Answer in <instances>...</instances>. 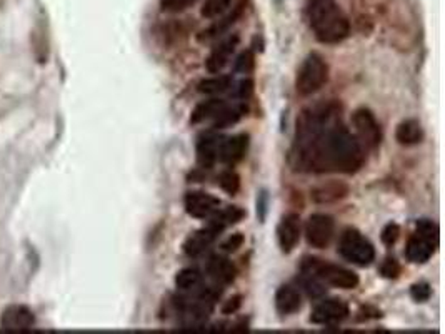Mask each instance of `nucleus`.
Returning <instances> with one entry per match:
<instances>
[{"label":"nucleus","instance_id":"nucleus-32","mask_svg":"<svg viewBox=\"0 0 445 334\" xmlns=\"http://www.w3.org/2000/svg\"><path fill=\"white\" fill-rule=\"evenodd\" d=\"M410 298L415 303H427L432 298V288L429 283H415L410 286Z\"/></svg>","mask_w":445,"mask_h":334},{"label":"nucleus","instance_id":"nucleus-3","mask_svg":"<svg viewBox=\"0 0 445 334\" xmlns=\"http://www.w3.org/2000/svg\"><path fill=\"white\" fill-rule=\"evenodd\" d=\"M300 273L319 279L322 284L339 289H355L360 279L354 271L342 268L339 264L329 263L315 256H305L300 263Z\"/></svg>","mask_w":445,"mask_h":334},{"label":"nucleus","instance_id":"nucleus-2","mask_svg":"<svg viewBox=\"0 0 445 334\" xmlns=\"http://www.w3.org/2000/svg\"><path fill=\"white\" fill-rule=\"evenodd\" d=\"M307 21L317 41L325 46H335L350 36V21L334 0L309 2Z\"/></svg>","mask_w":445,"mask_h":334},{"label":"nucleus","instance_id":"nucleus-16","mask_svg":"<svg viewBox=\"0 0 445 334\" xmlns=\"http://www.w3.org/2000/svg\"><path fill=\"white\" fill-rule=\"evenodd\" d=\"M205 271L219 286L232 284L237 278V268L232 261L220 254L210 256L207 264H205Z\"/></svg>","mask_w":445,"mask_h":334},{"label":"nucleus","instance_id":"nucleus-27","mask_svg":"<svg viewBox=\"0 0 445 334\" xmlns=\"http://www.w3.org/2000/svg\"><path fill=\"white\" fill-rule=\"evenodd\" d=\"M219 186L229 196H236L241 191V176L234 169H226V171L220 172Z\"/></svg>","mask_w":445,"mask_h":334},{"label":"nucleus","instance_id":"nucleus-26","mask_svg":"<svg viewBox=\"0 0 445 334\" xmlns=\"http://www.w3.org/2000/svg\"><path fill=\"white\" fill-rule=\"evenodd\" d=\"M247 113V108L244 104H237V105H227L226 109L220 113L217 118L214 119V127L215 129H226L229 125L237 124L244 115Z\"/></svg>","mask_w":445,"mask_h":334},{"label":"nucleus","instance_id":"nucleus-35","mask_svg":"<svg viewBox=\"0 0 445 334\" xmlns=\"http://www.w3.org/2000/svg\"><path fill=\"white\" fill-rule=\"evenodd\" d=\"M244 243H246V236H244L242 232H234V234H231L226 241H224L222 249L226 251V253H237V251L244 246Z\"/></svg>","mask_w":445,"mask_h":334},{"label":"nucleus","instance_id":"nucleus-1","mask_svg":"<svg viewBox=\"0 0 445 334\" xmlns=\"http://www.w3.org/2000/svg\"><path fill=\"white\" fill-rule=\"evenodd\" d=\"M335 100L305 108L297 118L292 147L293 167L300 172L355 174L365 162V149L340 120Z\"/></svg>","mask_w":445,"mask_h":334},{"label":"nucleus","instance_id":"nucleus-5","mask_svg":"<svg viewBox=\"0 0 445 334\" xmlns=\"http://www.w3.org/2000/svg\"><path fill=\"white\" fill-rule=\"evenodd\" d=\"M329 80V64L319 52H310L309 56L302 61V64L297 71L295 89L300 95H312L319 92Z\"/></svg>","mask_w":445,"mask_h":334},{"label":"nucleus","instance_id":"nucleus-17","mask_svg":"<svg viewBox=\"0 0 445 334\" xmlns=\"http://www.w3.org/2000/svg\"><path fill=\"white\" fill-rule=\"evenodd\" d=\"M244 9H246V0H241V2L237 4L236 7L232 9V12H229L227 16H220V19L217 22H214L212 26H210L207 31H204L200 36L197 37L199 42H210L214 41V38H219L220 36H224L229 28H231L234 24H236L239 19L242 17L244 14Z\"/></svg>","mask_w":445,"mask_h":334},{"label":"nucleus","instance_id":"nucleus-22","mask_svg":"<svg viewBox=\"0 0 445 334\" xmlns=\"http://www.w3.org/2000/svg\"><path fill=\"white\" fill-rule=\"evenodd\" d=\"M247 211L241 206H229L226 209H219L215 214L209 219V226H212L219 232L226 231L227 227L234 224H239L242 219H246Z\"/></svg>","mask_w":445,"mask_h":334},{"label":"nucleus","instance_id":"nucleus-23","mask_svg":"<svg viewBox=\"0 0 445 334\" xmlns=\"http://www.w3.org/2000/svg\"><path fill=\"white\" fill-rule=\"evenodd\" d=\"M227 105L229 104L226 103V100L217 99V98L204 100V103L195 105L192 114H190V122L200 124V122H205V120L215 119L224 109L227 108Z\"/></svg>","mask_w":445,"mask_h":334},{"label":"nucleus","instance_id":"nucleus-21","mask_svg":"<svg viewBox=\"0 0 445 334\" xmlns=\"http://www.w3.org/2000/svg\"><path fill=\"white\" fill-rule=\"evenodd\" d=\"M395 140L400 146H417L424 140L422 124L417 119H405L395 129Z\"/></svg>","mask_w":445,"mask_h":334},{"label":"nucleus","instance_id":"nucleus-6","mask_svg":"<svg viewBox=\"0 0 445 334\" xmlns=\"http://www.w3.org/2000/svg\"><path fill=\"white\" fill-rule=\"evenodd\" d=\"M339 254L349 263L365 268L375 261V248L355 227H347L339 241Z\"/></svg>","mask_w":445,"mask_h":334},{"label":"nucleus","instance_id":"nucleus-20","mask_svg":"<svg viewBox=\"0 0 445 334\" xmlns=\"http://www.w3.org/2000/svg\"><path fill=\"white\" fill-rule=\"evenodd\" d=\"M276 309L278 314L282 316H290V314H295L297 311H300L302 308V296L299 293V289H295L290 284H283L277 289L276 293Z\"/></svg>","mask_w":445,"mask_h":334},{"label":"nucleus","instance_id":"nucleus-36","mask_svg":"<svg viewBox=\"0 0 445 334\" xmlns=\"http://www.w3.org/2000/svg\"><path fill=\"white\" fill-rule=\"evenodd\" d=\"M242 296L241 294H236V296L229 298L227 301H224L222 304V314H234L237 313L239 309L242 308Z\"/></svg>","mask_w":445,"mask_h":334},{"label":"nucleus","instance_id":"nucleus-14","mask_svg":"<svg viewBox=\"0 0 445 334\" xmlns=\"http://www.w3.org/2000/svg\"><path fill=\"white\" fill-rule=\"evenodd\" d=\"M350 192V186L344 181H337V179H332V181L322 182L319 186H315L310 191V199L315 202V204H334V202H339L342 199H345Z\"/></svg>","mask_w":445,"mask_h":334},{"label":"nucleus","instance_id":"nucleus-11","mask_svg":"<svg viewBox=\"0 0 445 334\" xmlns=\"http://www.w3.org/2000/svg\"><path fill=\"white\" fill-rule=\"evenodd\" d=\"M302 236L300 216L297 212H288L281 219L277 226V241L282 253H292L297 248Z\"/></svg>","mask_w":445,"mask_h":334},{"label":"nucleus","instance_id":"nucleus-7","mask_svg":"<svg viewBox=\"0 0 445 334\" xmlns=\"http://www.w3.org/2000/svg\"><path fill=\"white\" fill-rule=\"evenodd\" d=\"M352 124H354L355 129V137L360 140L364 149L375 151L380 146L384 135L372 110L367 108H359L352 114Z\"/></svg>","mask_w":445,"mask_h":334},{"label":"nucleus","instance_id":"nucleus-10","mask_svg":"<svg viewBox=\"0 0 445 334\" xmlns=\"http://www.w3.org/2000/svg\"><path fill=\"white\" fill-rule=\"evenodd\" d=\"M347 316H349V306L342 299L332 298L324 299L312 309L310 321L320 326H330V324L344 321Z\"/></svg>","mask_w":445,"mask_h":334},{"label":"nucleus","instance_id":"nucleus-29","mask_svg":"<svg viewBox=\"0 0 445 334\" xmlns=\"http://www.w3.org/2000/svg\"><path fill=\"white\" fill-rule=\"evenodd\" d=\"M300 284L304 288V291L307 293V296L312 299L322 298L325 294V284H322L319 279L312 278L309 274H302L300 276Z\"/></svg>","mask_w":445,"mask_h":334},{"label":"nucleus","instance_id":"nucleus-19","mask_svg":"<svg viewBox=\"0 0 445 334\" xmlns=\"http://www.w3.org/2000/svg\"><path fill=\"white\" fill-rule=\"evenodd\" d=\"M2 329L6 331H27L33 326L36 318L23 306H11L2 314Z\"/></svg>","mask_w":445,"mask_h":334},{"label":"nucleus","instance_id":"nucleus-37","mask_svg":"<svg viewBox=\"0 0 445 334\" xmlns=\"http://www.w3.org/2000/svg\"><path fill=\"white\" fill-rule=\"evenodd\" d=\"M253 85H256V84H253V80L248 79V77H246V79H244L241 84H239V90H237L239 98L244 99V100L251 99L252 94H253Z\"/></svg>","mask_w":445,"mask_h":334},{"label":"nucleus","instance_id":"nucleus-18","mask_svg":"<svg viewBox=\"0 0 445 334\" xmlns=\"http://www.w3.org/2000/svg\"><path fill=\"white\" fill-rule=\"evenodd\" d=\"M222 139L219 135L207 134L199 139L197 142V162L200 169H210L215 166L219 161L220 146H222Z\"/></svg>","mask_w":445,"mask_h":334},{"label":"nucleus","instance_id":"nucleus-13","mask_svg":"<svg viewBox=\"0 0 445 334\" xmlns=\"http://www.w3.org/2000/svg\"><path fill=\"white\" fill-rule=\"evenodd\" d=\"M248 146H251V135L248 134H237L232 137L222 139L219 161L227 164V166H236L247 156Z\"/></svg>","mask_w":445,"mask_h":334},{"label":"nucleus","instance_id":"nucleus-25","mask_svg":"<svg viewBox=\"0 0 445 334\" xmlns=\"http://www.w3.org/2000/svg\"><path fill=\"white\" fill-rule=\"evenodd\" d=\"M175 286L182 293H195L204 286V274L195 268L180 269L175 274Z\"/></svg>","mask_w":445,"mask_h":334},{"label":"nucleus","instance_id":"nucleus-28","mask_svg":"<svg viewBox=\"0 0 445 334\" xmlns=\"http://www.w3.org/2000/svg\"><path fill=\"white\" fill-rule=\"evenodd\" d=\"M232 6V0H205L202 11H200V16L204 19H217L220 16H224L229 9Z\"/></svg>","mask_w":445,"mask_h":334},{"label":"nucleus","instance_id":"nucleus-4","mask_svg":"<svg viewBox=\"0 0 445 334\" xmlns=\"http://www.w3.org/2000/svg\"><path fill=\"white\" fill-rule=\"evenodd\" d=\"M439 246V226L430 219H420L417 231L409 237L405 258L414 264H425L432 258Z\"/></svg>","mask_w":445,"mask_h":334},{"label":"nucleus","instance_id":"nucleus-31","mask_svg":"<svg viewBox=\"0 0 445 334\" xmlns=\"http://www.w3.org/2000/svg\"><path fill=\"white\" fill-rule=\"evenodd\" d=\"M380 276L385 279H397L402 273V266L395 258H385L384 263L380 264Z\"/></svg>","mask_w":445,"mask_h":334},{"label":"nucleus","instance_id":"nucleus-38","mask_svg":"<svg viewBox=\"0 0 445 334\" xmlns=\"http://www.w3.org/2000/svg\"><path fill=\"white\" fill-rule=\"evenodd\" d=\"M257 211H261V219L266 217V211H267V192H261L257 199Z\"/></svg>","mask_w":445,"mask_h":334},{"label":"nucleus","instance_id":"nucleus-24","mask_svg":"<svg viewBox=\"0 0 445 334\" xmlns=\"http://www.w3.org/2000/svg\"><path fill=\"white\" fill-rule=\"evenodd\" d=\"M232 85H234L232 75L214 74L212 77H209V79L200 80L197 85V90L200 92V94H205V95H219V94H224V92H227L229 89H232Z\"/></svg>","mask_w":445,"mask_h":334},{"label":"nucleus","instance_id":"nucleus-30","mask_svg":"<svg viewBox=\"0 0 445 334\" xmlns=\"http://www.w3.org/2000/svg\"><path fill=\"white\" fill-rule=\"evenodd\" d=\"M253 71H256V56H253L252 51H244L236 61V72L248 75Z\"/></svg>","mask_w":445,"mask_h":334},{"label":"nucleus","instance_id":"nucleus-8","mask_svg":"<svg viewBox=\"0 0 445 334\" xmlns=\"http://www.w3.org/2000/svg\"><path fill=\"white\" fill-rule=\"evenodd\" d=\"M304 234L307 244L314 249H325L329 248L335 234V221L329 214L315 212L309 219L305 221Z\"/></svg>","mask_w":445,"mask_h":334},{"label":"nucleus","instance_id":"nucleus-9","mask_svg":"<svg viewBox=\"0 0 445 334\" xmlns=\"http://www.w3.org/2000/svg\"><path fill=\"white\" fill-rule=\"evenodd\" d=\"M184 206L185 212L194 219H210L220 209V199L205 191H189Z\"/></svg>","mask_w":445,"mask_h":334},{"label":"nucleus","instance_id":"nucleus-33","mask_svg":"<svg viewBox=\"0 0 445 334\" xmlns=\"http://www.w3.org/2000/svg\"><path fill=\"white\" fill-rule=\"evenodd\" d=\"M399 237H400V226L395 224V222H389V224L382 229V234H380V239H382V243L387 246V248H392V246L399 241Z\"/></svg>","mask_w":445,"mask_h":334},{"label":"nucleus","instance_id":"nucleus-12","mask_svg":"<svg viewBox=\"0 0 445 334\" xmlns=\"http://www.w3.org/2000/svg\"><path fill=\"white\" fill-rule=\"evenodd\" d=\"M241 42V37L239 33H231L226 38H222L217 46L214 47L210 56L205 61V69H207L210 74H220L224 71V67L229 64L234 52H236V47Z\"/></svg>","mask_w":445,"mask_h":334},{"label":"nucleus","instance_id":"nucleus-39","mask_svg":"<svg viewBox=\"0 0 445 334\" xmlns=\"http://www.w3.org/2000/svg\"><path fill=\"white\" fill-rule=\"evenodd\" d=\"M309 2H322V0H309Z\"/></svg>","mask_w":445,"mask_h":334},{"label":"nucleus","instance_id":"nucleus-34","mask_svg":"<svg viewBox=\"0 0 445 334\" xmlns=\"http://www.w3.org/2000/svg\"><path fill=\"white\" fill-rule=\"evenodd\" d=\"M197 0H162L160 7L164 12H182L185 9L192 7Z\"/></svg>","mask_w":445,"mask_h":334},{"label":"nucleus","instance_id":"nucleus-15","mask_svg":"<svg viewBox=\"0 0 445 334\" xmlns=\"http://www.w3.org/2000/svg\"><path fill=\"white\" fill-rule=\"evenodd\" d=\"M220 236V232L212 226L204 227V229H199L190 234L187 239L184 241V253L189 258H199L200 254H204L210 246L215 243V239Z\"/></svg>","mask_w":445,"mask_h":334}]
</instances>
